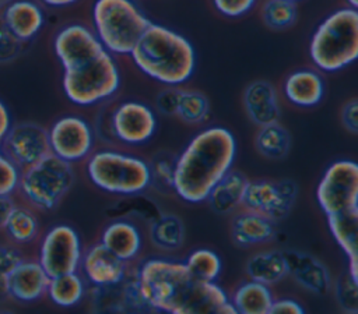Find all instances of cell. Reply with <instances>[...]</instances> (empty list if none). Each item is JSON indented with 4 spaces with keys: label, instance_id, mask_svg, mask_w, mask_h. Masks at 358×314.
Returning <instances> with one entry per match:
<instances>
[{
    "label": "cell",
    "instance_id": "36",
    "mask_svg": "<svg viewBox=\"0 0 358 314\" xmlns=\"http://www.w3.org/2000/svg\"><path fill=\"white\" fill-rule=\"evenodd\" d=\"M148 165L151 173V186L172 191L175 158H171L169 155H155Z\"/></svg>",
    "mask_w": 358,
    "mask_h": 314
},
{
    "label": "cell",
    "instance_id": "25",
    "mask_svg": "<svg viewBox=\"0 0 358 314\" xmlns=\"http://www.w3.org/2000/svg\"><path fill=\"white\" fill-rule=\"evenodd\" d=\"M274 294L268 285L246 279L235 287L229 301L238 314H268Z\"/></svg>",
    "mask_w": 358,
    "mask_h": 314
},
{
    "label": "cell",
    "instance_id": "1",
    "mask_svg": "<svg viewBox=\"0 0 358 314\" xmlns=\"http://www.w3.org/2000/svg\"><path fill=\"white\" fill-rule=\"evenodd\" d=\"M148 311L171 314H238L228 293L217 282L194 279L183 261L151 257L134 271Z\"/></svg>",
    "mask_w": 358,
    "mask_h": 314
},
{
    "label": "cell",
    "instance_id": "29",
    "mask_svg": "<svg viewBox=\"0 0 358 314\" xmlns=\"http://www.w3.org/2000/svg\"><path fill=\"white\" fill-rule=\"evenodd\" d=\"M291 145V134L282 124H280V121L260 126L255 137L257 152L267 159H284L289 154Z\"/></svg>",
    "mask_w": 358,
    "mask_h": 314
},
{
    "label": "cell",
    "instance_id": "39",
    "mask_svg": "<svg viewBox=\"0 0 358 314\" xmlns=\"http://www.w3.org/2000/svg\"><path fill=\"white\" fill-rule=\"evenodd\" d=\"M341 124L343 127L351 133L357 134L358 133V102L357 99H351L347 103H344L341 113H340Z\"/></svg>",
    "mask_w": 358,
    "mask_h": 314
},
{
    "label": "cell",
    "instance_id": "17",
    "mask_svg": "<svg viewBox=\"0 0 358 314\" xmlns=\"http://www.w3.org/2000/svg\"><path fill=\"white\" fill-rule=\"evenodd\" d=\"M288 275L309 293L323 296L331 289V276L326 265L316 257L298 251V250H284L282 251Z\"/></svg>",
    "mask_w": 358,
    "mask_h": 314
},
{
    "label": "cell",
    "instance_id": "8",
    "mask_svg": "<svg viewBox=\"0 0 358 314\" xmlns=\"http://www.w3.org/2000/svg\"><path fill=\"white\" fill-rule=\"evenodd\" d=\"M73 184V165L49 154L20 170L17 190L34 208L52 211L67 195Z\"/></svg>",
    "mask_w": 358,
    "mask_h": 314
},
{
    "label": "cell",
    "instance_id": "2",
    "mask_svg": "<svg viewBox=\"0 0 358 314\" xmlns=\"http://www.w3.org/2000/svg\"><path fill=\"white\" fill-rule=\"evenodd\" d=\"M236 138L222 126L196 133L175 158L172 191L185 202H204L211 188L234 167Z\"/></svg>",
    "mask_w": 358,
    "mask_h": 314
},
{
    "label": "cell",
    "instance_id": "47",
    "mask_svg": "<svg viewBox=\"0 0 358 314\" xmlns=\"http://www.w3.org/2000/svg\"><path fill=\"white\" fill-rule=\"evenodd\" d=\"M345 1H347V6L350 7H354V8L358 7V0H345Z\"/></svg>",
    "mask_w": 358,
    "mask_h": 314
},
{
    "label": "cell",
    "instance_id": "20",
    "mask_svg": "<svg viewBox=\"0 0 358 314\" xmlns=\"http://www.w3.org/2000/svg\"><path fill=\"white\" fill-rule=\"evenodd\" d=\"M326 94V82L317 68H296L282 82V95L294 106L315 107Z\"/></svg>",
    "mask_w": 358,
    "mask_h": 314
},
{
    "label": "cell",
    "instance_id": "12",
    "mask_svg": "<svg viewBox=\"0 0 358 314\" xmlns=\"http://www.w3.org/2000/svg\"><path fill=\"white\" fill-rule=\"evenodd\" d=\"M83 250L78 232L67 223H57L43 234L38 262L49 276L78 271Z\"/></svg>",
    "mask_w": 358,
    "mask_h": 314
},
{
    "label": "cell",
    "instance_id": "32",
    "mask_svg": "<svg viewBox=\"0 0 358 314\" xmlns=\"http://www.w3.org/2000/svg\"><path fill=\"white\" fill-rule=\"evenodd\" d=\"M185 265L190 275L201 282H217L222 272V260L211 248H194L185 258Z\"/></svg>",
    "mask_w": 358,
    "mask_h": 314
},
{
    "label": "cell",
    "instance_id": "14",
    "mask_svg": "<svg viewBox=\"0 0 358 314\" xmlns=\"http://www.w3.org/2000/svg\"><path fill=\"white\" fill-rule=\"evenodd\" d=\"M0 154L22 170L50 154L48 130L36 123L11 124Z\"/></svg>",
    "mask_w": 358,
    "mask_h": 314
},
{
    "label": "cell",
    "instance_id": "15",
    "mask_svg": "<svg viewBox=\"0 0 358 314\" xmlns=\"http://www.w3.org/2000/svg\"><path fill=\"white\" fill-rule=\"evenodd\" d=\"M53 50L64 70L102 53L105 49L92 28L74 22L57 31L53 39Z\"/></svg>",
    "mask_w": 358,
    "mask_h": 314
},
{
    "label": "cell",
    "instance_id": "24",
    "mask_svg": "<svg viewBox=\"0 0 358 314\" xmlns=\"http://www.w3.org/2000/svg\"><path fill=\"white\" fill-rule=\"evenodd\" d=\"M248 180L249 179L243 173L232 167L211 188L206 201L210 204L214 212L221 215L231 214L242 204V197Z\"/></svg>",
    "mask_w": 358,
    "mask_h": 314
},
{
    "label": "cell",
    "instance_id": "19",
    "mask_svg": "<svg viewBox=\"0 0 358 314\" xmlns=\"http://www.w3.org/2000/svg\"><path fill=\"white\" fill-rule=\"evenodd\" d=\"M0 15L11 33L22 43L32 40L45 25V13L34 0H10L0 7Z\"/></svg>",
    "mask_w": 358,
    "mask_h": 314
},
{
    "label": "cell",
    "instance_id": "18",
    "mask_svg": "<svg viewBox=\"0 0 358 314\" xmlns=\"http://www.w3.org/2000/svg\"><path fill=\"white\" fill-rule=\"evenodd\" d=\"M49 279L38 261L22 260L7 274L8 296L22 303L36 301L46 296Z\"/></svg>",
    "mask_w": 358,
    "mask_h": 314
},
{
    "label": "cell",
    "instance_id": "23",
    "mask_svg": "<svg viewBox=\"0 0 358 314\" xmlns=\"http://www.w3.org/2000/svg\"><path fill=\"white\" fill-rule=\"evenodd\" d=\"M275 236V225L267 216L250 209H245L234 216L231 223L232 241L241 247L248 248L257 244L268 243Z\"/></svg>",
    "mask_w": 358,
    "mask_h": 314
},
{
    "label": "cell",
    "instance_id": "6",
    "mask_svg": "<svg viewBox=\"0 0 358 314\" xmlns=\"http://www.w3.org/2000/svg\"><path fill=\"white\" fill-rule=\"evenodd\" d=\"M150 24L134 0H95L92 4V31L113 56H129Z\"/></svg>",
    "mask_w": 358,
    "mask_h": 314
},
{
    "label": "cell",
    "instance_id": "44",
    "mask_svg": "<svg viewBox=\"0 0 358 314\" xmlns=\"http://www.w3.org/2000/svg\"><path fill=\"white\" fill-rule=\"evenodd\" d=\"M11 126V119H10V113L7 106L0 100V148H1V142L8 131Z\"/></svg>",
    "mask_w": 358,
    "mask_h": 314
},
{
    "label": "cell",
    "instance_id": "26",
    "mask_svg": "<svg viewBox=\"0 0 358 314\" xmlns=\"http://www.w3.org/2000/svg\"><path fill=\"white\" fill-rule=\"evenodd\" d=\"M326 219L329 232L347 261H358V208L326 215Z\"/></svg>",
    "mask_w": 358,
    "mask_h": 314
},
{
    "label": "cell",
    "instance_id": "43",
    "mask_svg": "<svg viewBox=\"0 0 358 314\" xmlns=\"http://www.w3.org/2000/svg\"><path fill=\"white\" fill-rule=\"evenodd\" d=\"M14 201L10 194H0V229L6 227L8 216L14 208Z\"/></svg>",
    "mask_w": 358,
    "mask_h": 314
},
{
    "label": "cell",
    "instance_id": "35",
    "mask_svg": "<svg viewBox=\"0 0 358 314\" xmlns=\"http://www.w3.org/2000/svg\"><path fill=\"white\" fill-rule=\"evenodd\" d=\"M334 296L344 311L351 314L358 313V279L352 278L348 271L340 275L336 281Z\"/></svg>",
    "mask_w": 358,
    "mask_h": 314
},
{
    "label": "cell",
    "instance_id": "11",
    "mask_svg": "<svg viewBox=\"0 0 358 314\" xmlns=\"http://www.w3.org/2000/svg\"><path fill=\"white\" fill-rule=\"evenodd\" d=\"M296 197L298 186L289 179L248 180L241 205L277 222L288 216Z\"/></svg>",
    "mask_w": 358,
    "mask_h": 314
},
{
    "label": "cell",
    "instance_id": "31",
    "mask_svg": "<svg viewBox=\"0 0 358 314\" xmlns=\"http://www.w3.org/2000/svg\"><path fill=\"white\" fill-rule=\"evenodd\" d=\"M172 116L186 124H201L210 116V102L200 91L178 87Z\"/></svg>",
    "mask_w": 358,
    "mask_h": 314
},
{
    "label": "cell",
    "instance_id": "49",
    "mask_svg": "<svg viewBox=\"0 0 358 314\" xmlns=\"http://www.w3.org/2000/svg\"><path fill=\"white\" fill-rule=\"evenodd\" d=\"M294 1H299V0H294Z\"/></svg>",
    "mask_w": 358,
    "mask_h": 314
},
{
    "label": "cell",
    "instance_id": "37",
    "mask_svg": "<svg viewBox=\"0 0 358 314\" xmlns=\"http://www.w3.org/2000/svg\"><path fill=\"white\" fill-rule=\"evenodd\" d=\"M22 50V42L18 40L4 24L0 15V63L15 60Z\"/></svg>",
    "mask_w": 358,
    "mask_h": 314
},
{
    "label": "cell",
    "instance_id": "27",
    "mask_svg": "<svg viewBox=\"0 0 358 314\" xmlns=\"http://www.w3.org/2000/svg\"><path fill=\"white\" fill-rule=\"evenodd\" d=\"M88 290V283L78 271L50 276L46 296L49 300L63 308H70L83 301Z\"/></svg>",
    "mask_w": 358,
    "mask_h": 314
},
{
    "label": "cell",
    "instance_id": "34",
    "mask_svg": "<svg viewBox=\"0 0 358 314\" xmlns=\"http://www.w3.org/2000/svg\"><path fill=\"white\" fill-rule=\"evenodd\" d=\"M260 11L264 25L275 31L292 27L298 17V7L294 0H264Z\"/></svg>",
    "mask_w": 358,
    "mask_h": 314
},
{
    "label": "cell",
    "instance_id": "7",
    "mask_svg": "<svg viewBox=\"0 0 358 314\" xmlns=\"http://www.w3.org/2000/svg\"><path fill=\"white\" fill-rule=\"evenodd\" d=\"M122 74L113 54L102 53L63 70L62 88L67 100L90 107L109 100L120 88Z\"/></svg>",
    "mask_w": 358,
    "mask_h": 314
},
{
    "label": "cell",
    "instance_id": "40",
    "mask_svg": "<svg viewBox=\"0 0 358 314\" xmlns=\"http://www.w3.org/2000/svg\"><path fill=\"white\" fill-rule=\"evenodd\" d=\"M24 258L17 248L0 244V272H4L7 275Z\"/></svg>",
    "mask_w": 358,
    "mask_h": 314
},
{
    "label": "cell",
    "instance_id": "16",
    "mask_svg": "<svg viewBox=\"0 0 358 314\" xmlns=\"http://www.w3.org/2000/svg\"><path fill=\"white\" fill-rule=\"evenodd\" d=\"M78 272L91 287L117 285L130 274L129 264L112 254L99 241L83 250Z\"/></svg>",
    "mask_w": 358,
    "mask_h": 314
},
{
    "label": "cell",
    "instance_id": "28",
    "mask_svg": "<svg viewBox=\"0 0 358 314\" xmlns=\"http://www.w3.org/2000/svg\"><path fill=\"white\" fill-rule=\"evenodd\" d=\"M246 275L249 279L264 285H275L288 276V267L282 251H260L246 261Z\"/></svg>",
    "mask_w": 358,
    "mask_h": 314
},
{
    "label": "cell",
    "instance_id": "48",
    "mask_svg": "<svg viewBox=\"0 0 358 314\" xmlns=\"http://www.w3.org/2000/svg\"><path fill=\"white\" fill-rule=\"evenodd\" d=\"M8 1H10V0H0V7H1V6H4V4H6V3H8Z\"/></svg>",
    "mask_w": 358,
    "mask_h": 314
},
{
    "label": "cell",
    "instance_id": "21",
    "mask_svg": "<svg viewBox=\"0 0 358 314\" xmlns=\"http://www.w3.org/2000/svg\"><path fill=\"white\" fill-rule=\"evenodd\" d=\"M243 107L249 120L257 127L278 121L281 116L277 89L266 80L252 81L245 88Z\"/></svg>",
    "mask_w": 358,
    "mask_h": 314
},
{
    "label": "cell",
    "instance_id": "3",
    "mask_svg": "<svg viewBox=\"0 0 358 314\" xmlns=\"http://www.w3.org/2000/svg\"><path fill=\"white\" fill-rule=\"evenodd\" d=\"M129 56L140 73L165 87L186 84L197 64L194 46L186 36L152 21Z\"/></svg>",
    "mask_w": 358,
    "mask_h": 314
},
{
    "label": "cell",
    "instance_id": "22",
    "mask_svg": "<svg viewBox=\"0 0 358 314\" xmlns=\"http://www.w3.org/2000/svg\"><path fill=\"white\" fill-rule=\"evenodd\" d=\"M99 243L122 261L130 264L143 250V233L131 220L119 218L110 220L102 230Z\"/></svg>",
    "mask_w": 358,
    "mask_h": 314
},
{
    "label": "cell",
    "instance_id": "30",
    "mask_svg": "<svg viewBox=\"0 0 358 314\" xmlns=\"http://www.w3.org/2000/svg\"><path fill=\"white\" fill-rule=\"evenodd\" d=\"M150 240L154 247L164 251H175L183 246L185 225L172 214H161L150 225Z\"/></svg>",
    "mask_w": 358,
    "mask_h": 314
},
{
    "label": "cell",
    "instance_id": "41",
    "mask_svg": "<svg viewBox=\"0 0 358 314\" xmlns=\"http://www.w3.org/2000/svg\"><path fill=\"white\" fill-rule=\"evenodd\" d=\"M305 308L294 299H274L268 314H303Z\"/></svg>",
    "mask_w": 358,
    "mask_h": 314
},
{
    "label": "cell",
    "instance_id": "10",
    "mask_svg": "<svg viewBox=\"0 0 358 314\" xmlns=\"http://www.w3.org/2000/svg\"><path fill=\"white\" fill-rule=\"evenodd\" d=\"M48 138L50 154L71 165L85 160L96 144L92 124L78 114L56 119L48 130Z\"/></svg>",
    "mask_w": 358,
    "mask_h": 314
},
{
    "label": "cell",
    "instance_id": "33",
    "mask_svg": "<svg viewBox=\"0 0 358 314\" xmlns=\"http://www.w3.org/2000/svg\"><path fill=\"white\" fill-rule=\"evenodd\" d=\"M4 229L14 243L27 244L38 237L39 220L29 208L14 205Z\"/></svg>",
    "mask_w": 358,
    "mask_h": 314
},
{
    "label": "cell",
    "instance_id": "5",
    "mask_svg": "<svg viewBox=\"0 0 358 314\" xmlns=\"http://www.w3.org/2000/svg\"><path fill=\"white\" fill-rule=\"evenodd\" d=\"M88 180L101 191L133 197L151 187L148 160L113 148L94 149L85 159Z\"/></svg>",
    "mask_w": 358,
    "mask_h": 314
},
{
    "label": "cell",
    "instance_id": "42",
    "mask_svg": "<svg viewBox=\"0 0 358 314\" xmlns=\"http://www.w3.org/2000/svg\"><path fill=\"white\" fill-rule=\"evenodd\" d=\"M176 92H178V87H166L165 89H162L157 98V109L164 113V114H173V106H175V98H176Z\"/></svg>",
    "mask_w": 358,
    "mask_h": 314
},
{
    "label": "cell",
    "instance_id": "38",
    "mask_svg": "<svg viewBox=\"0 0 358 314\" xmlns=\"http://www.w3.org/2000/svg\"><path fill=\"white\" fill-rule=\"evenodd\" d=\"M257 0H213L215 10L228 18H239L253 10Z\"/></svg>",
    "mask_w": 358,
    "mask_h": 314
},
{
    "label": "cell",
    "instance_id": "9",
    "mask_svg": "<svg viewBox=\"0 0 358 314\" xmlns=\"http://www.w3.org/2000/svg\"><path fill=\"white\" fill-rule=\"evenodd\" d=\"M316 202L324 215L358 208V165L337 159L323 172L316 187Z\"/></svg>",
    "mask_w": 358,
    "mask_h": 314
},
{
    "label": "cell",
    "instance_id": "13",
    "mask_svg": "<svg viewBox=\"0 0 358 314\" xmlns=\"http://www.w3.org/2000/svg\"><path fill=\"white\" fill-rule=\"evenodd\" d=\"M110 135L120 144L140 147L147 144L157 133L155 110L140 100H123L109 114Z\"/></svg>",
    "mask_w": 358,
    "mask_h": 314
},
{
    "label": "cell",
    "instance_id": "46",
    "mask_svg": "<svg viewBox=\"0 0 358 314\" xmlns=\"http://www.w3.org/2000/svg\"><path fill=\"white\" fill-rule=\"evenodd\" d=\"M8 296V286H7V275L0 272V303L4 301Z\"/></svg>",
    "mask_w": 358,
    "mask_h": 314
},
{
    "label": "cell",
    "instance_id": "4",
    "mask_svg": "<svg viewBox=\"0 0 358 314\" xmlns=\"http://www.w3.org/2000/svg\"><path fill=\"white\" fill-rule=\"evenodd\" d=\"M309 57L320 73H337L358 57V10L350 6L324 17L309 40Z\"/></svg>",
    "mask_w": 358,
    "mask_h": 314
},
{
    "label": "cell",
    "instance_id": "45",
    "mask_svg": "<svg viewBox=\"0 0 358 314\" xmlns=\"http://www.w3.org/2000/svg\"><path fill=\"white\" fill-rule=\"evenodd\" d=\"M45 6L52 7V8H63V7H70L80 0H41Z\"/></svg>",
    "mask_w": 358,
    "mask_h": 314
}]
</instances>
